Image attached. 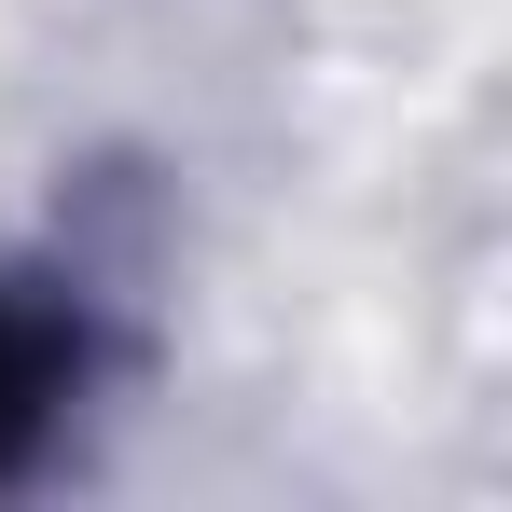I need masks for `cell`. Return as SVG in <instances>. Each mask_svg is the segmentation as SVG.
<instances>
[{"label": "cell", "mask_w": 512, "mask_h": 512, "mask_svg": "<svg viewBox=\"0 0 512 512\" xmlns=\"http://www.w3.org/2000/svg\"><path fill=\"white\" fill-rule=\"evenodd\" d=\"M56 402V319H28V305H0V443Z\"/></svg>", "instance_id": "obj_1"}]
</instances>
